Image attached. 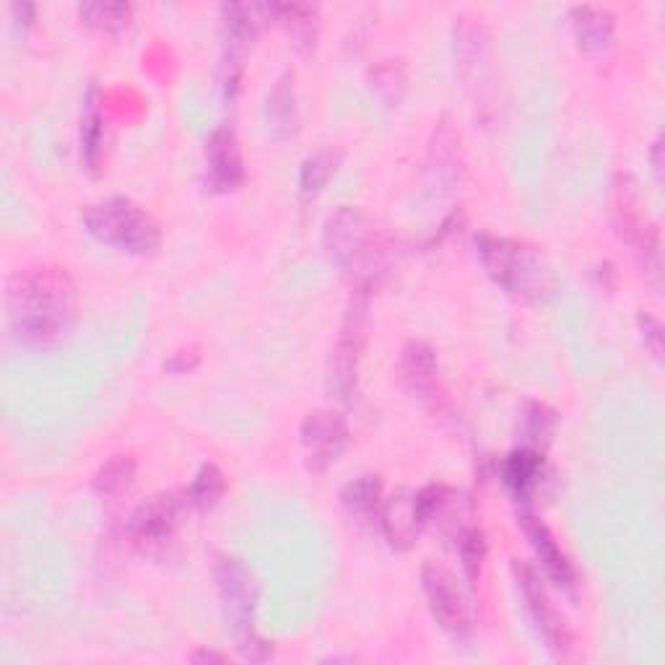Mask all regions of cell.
<instances>
[{"label": "cell", "mask_w": 665, "mask_h": 665, "mask_svg": "<svg viewBox=\"0 0 665 665\" xmlns=\"http://www.w3.org/2000/svg\"><path fill=\"white\" fill-rule=\"evenodd\" d=\"M179 502L177 495H154L146 499L144 505L136 507V512L128 520V536L138 547H156L164 543L175 533L177 518H179Z\"/></svg>", "instance_id": "30bf717a"}, {"label": "cell", "mask_w": 665, "mask_h": 665, "mask_svg": "<svg viewBox=\"0 0 665 665\" xmlns=\"http://www.w3.org/2000/svg\"><path fill=\"white\" fill-rule=\"evenodd\" d=\"M522 530H526L530 547H533L547 578L554 580L567 593H574V588H578V572H574L570 557L559 547L554 533L547 528V522L533 518V515H522Z\"/></svg>", "instance_id": "7c38bea8"}, {"label": "cell", "mask_w": 665, "mask_h": 665, "mask_svg": "<svg viewBox=\"0 0 665 665\" xmlns=\"http://www.w3.org/2000/svg\"><path fill=\"white\" fill-rule=\"evenodd\" d=\"M640 331H642V339H645V346L653 351L655 359H661L663 356V333H661V325H657V320L650 315H640Z\"/></svg>", "instance_id": "83f0119b"}, {"label": "cell", "mask_w": 665, "mask_h": 665, "mask_svg": "<svg viewBox=\"0 0 665 665\" xmlns=\"http://www.w3.org/2000/svg\"><path fill=\"white\" fill-rule=\"evenodd\" d=\"M276 11L283 13L289 32L299 42L312 44V40H315V9H308V6H279Z\"/></svg>", "instance_id": "484cf974"}, {"label": "cell", "mask_w": 665, "mask_h": 665, "mask_svg": "<svg viewBox=\"0 0 665 665\" xmlns=\"http://www.w3.org/2000/svg\"><path fill=\"white\" fill-rule=\"evenodd\" d=\"M661 146H663V144H661V138H657V141H655V144H653V164H655V167H653V169H655V175H657V179H661V177H663V162H661Z\"/></svg>", "instance_id": "f546056e"}, {"label": "cell", "mask_w": 665, "mask_h": 665, "mask_svg": "<svg viewBox=\"0 0 665 665\" xmlns=\"http://www.w3.org/2000/svg\"><path fill=\"white\" fill-rule=\"evenodd\" d=\"M515 578H518V585L522 590V598H526L530 616L538 626V634H541L543 642H547L549 653L554 657H567L572 650V632L567 626L564 616L559 614L551 603V598L547 593V588L541 585V578L533 567L528 564H515Z\"/></svg>", "instance_id": "52a82bcc"}, {"label": "cell", "mask_w": 665, "mask_h": 665, "mask_svg": "<svg viewBox=\"0 0 665 665\" xmlns=\"http://www.w3.org/2000/svg\"><path fill=\"white\" fill-rule=\"evenodd\" d=\"M193 661H198V663H224V661H227V655L214 653V650H204V653L193 655Z\"/></svg>", "instance_id": "f1b7e54d"}, {"label": "cell", "mask_w": 665, "mask_h": 665, "mask_svg": "<svg viewBox=\"0 0 665 665\" xmlns=\"http://www.w3.org/2000/svg\"><path fill=\"white\" fill-rule=\"evenodd\" d=\"M364 312H367V297L359 294L354 299V304L349 308L341 341L333 354L331 385L335 387V393H339L341 398H349V393L354 391V383H356L359 354H362V346H364Z\"/></svg>", "instance_id": "ba28073f"}, {"label": "cell", "mask_w": 665, "mask_h": 665, "mask_svg": "<svg viewBox=\"0 0 665 665\" xmlns=\"http://www.w3.org/2000/svg\"><path fill=\"white\" fill-rule=\"evenodd\" d=\"M424 595H427L429 611L439 624V630L450 634V637H466L470 630V611L466 595L455 580V574L435 562L424 564L422 570Z\"/></svg>", "instance_id": "8992f818"}, {"label": "cell", "mask_w": 665, "mask_h": 665, "mask_svg": "<svg viewBox=\"0 0 665 665\" xmlns=\"http://www.w3.org/2000/svg\"><path fill=\"white\" fill-rule=\"evenodd\" d=\"M325 250L343 271L370 276L383 260L377 227L359 208L341 206L325 221Z\"/></svg>", "instance_id": "3957f363"}, {"label": "cell", "mask_w": 665, "mask_h": 665, "mask_svg": "<svg viewBox=\"0 0 665 665\" xmlns=\"http://www.w3.org/2000/svg\"><path fill=\"white\" fill-rule=\"evenodd\" d=\"M297 96H294V79L281 76L276 81L271 96H268V123L276 133H289L294 128L297 120Z\"/></svg>", "instance_id": "7402d4cb"}, {"label": "cell", "mask_w": 665, "mask_h": 665, "mask_svg": "<svg viewBox=\"0 0 665 665\" xmlns=\"http://www.w3.org/2000/svg\"><path fill=\"white\" fill-rule=\"evenodd\" d=\"M81 219L94 239L131 256H148L162 245L159 224L131 198H107L86 206Z\"/></svg>", "instance_id": "7a4b0ae2"}, {"label": "cell", "mask_w": 665, "mask_h": 665, "mask_svg": "<svg viewBox=\"0 0 665 665\" xmlns=\"http://www.w3.org/2000/svg\"><path fill=\"white\" fill-rule=\"evenodd\" d=\"M380 520H383V530L393 547H408L418 536V530L424 528L416 505V491H398V495H393L385 502L383 512H380Z\"/></svg>", "instance_id": "4fadbf2b"}, {"label": "cell", "mask_w": 665, "mask_h": 665, "mask_svg": "<svg viewBox=\"0 0 665 665\" xmlns=\"http://www.w3.org/2000/svg\"><path fill=\"white\" fill-rule=\"evenodd\" d=\"M383 487L375 476H359L341 491V502L354 518H370L377 512Z\"/></svg>", "instance_id": "ffe728a7"}, {"label": "cell", "mask_w": 665, "mask_h": 665, "mask_svg": "<svg viewBox=\"0 0 665 665\" xmlns=\"http://www.w3.org/2000/svg\"><path fill=\"white\" fill-rule=\"evenodd\" d=\"M406 65L401 60H383V63L375 65L370 71V89L375 92V96L387 107L401 102V96L406 94Z\"/></svg>", "instance_id": "d6986e66"}, {"label": "cell", "mask_w": 665, "mask_h": 665, "mask_svg": "<svg viewBox=\"0 0 665 665\" xmlns=\"http://www.w3.org/2000/svg\"><path fill=\"white\" fill-rule=\"evenodd\" d=\"M458 551H460V562L463 570H466L468 580H476L478 572H481L484 557H487V541H484V533L478 528H468L460 533L458 541Z\"/></svg>", "instance_id": "d4e9b609"}, {"label": "cell", "mask_w": 665, "mask_h": 665, "mask_svg": "<svg viewBox=\"0 0 665 665\" xmlns=\"http://www.w3.org/2000/svg\"><path fill=\"white\" fill-rule=\"evenodd\" d=\"M242 152L235 131L216 128L206 141V183L216 193H231L242 185Z\"/></svg>", "instance_id": "8fae6325"}, {"label": "cell", "mask_w": 665, "mask_h": 665, "mask_svg": "<svg viewBox=\"0 0 665 665\" xmlns=\"http://www.w3.org/2000/svg\"><path fill=\"white\" fill-rule=\"evenodd\" d=\"M551 427H554V411H549L541 403H533L528 411V437L530 439H541L551 435Z\"/></svg>", "instance_id": "4316f807"}, {"label": "cell", "mask_w": 665, "mask_h": 665, "mask_svg": "<svg viewBox=\"0 0 665 665\" xmlns=\"http://www.w3.org/2000/svg\"><path fill=\"white\" fill-rule=\"evenodd\" d=\"M349 443V429L335 411H315L302 424V445L308 450L310 466L323 470L343 453Z\"/></svg>", "instance_id": "9c48e42d"}, {"label": "cell", "mask_w": 665, "mask_h": 665, "mask_svg": "<svg viewBox=\"0 0 665 665\" xmlns=\"http://www.w3.org/2000/svg\"><path fill=\"white\" fill-rule=\"evenodd\" d=\"M86 27L100 29V32L115 34L123 32L131 24V6L128 3H84L79 9Z\"/></svg>", "instance_id": "cb8c5ba5"}, {"label": "cell", "mask_w": 665, "mask_h": 665, "mask_svg": "<svg viewBox=\"0 0 665 665\" xmlns=\"http://www.w3.org/2000/svg\"><path fill=\"white\" fill-rule=\"evenodd\" d=\"M224 491H227V478H224V474L214 463H206L196 474V478H193L188 491H185V499H188V505L198 507V510H211V507L219 505Z\"/></svg>", "instance_id": "44dd1931"}, {"label": "cell", "mask_w": 665, "mask_h": 665, "mask_svg": "<svg viewBox=\"0 0 665 665\" xmlns=\"http://www.w3.org/2000/svg\"><path fill=\"white\" fill-rule=\"evenodd\" d=\"M133 481H136V460L131 455H115L96 470L94 491L102 499H117L133 487Z\"/></svg>", "instance_id": "ac0fdd59"}, {"label": "cell", "mask_w": 665, "mask_h": 665, "mask_svg": "<svg viewBox=\"0 0 665 665\" xmlns=\"http://www.w3.org/2000/svg\"><path fill=\"white\" fill-rule=\"evenodd\" d=\"M211 572L216 580V590H219L224 616H227L231 632H235L239 640L248 637V634H252L258 609L256 574L239 562V559L227 554L214 559Z\"/></svg>", "instance_id": "5b68a950"}, {"label": "cell", "mask_w": 665, "mask_h": 665, "mask_svg": "<svg viewBox=\"0 0 665 665\" xmlns=\"http://www.w3.org/2000/svg\"><path fill=\"white\" fill-rule=\"evenodd\" d=\"M401 377L411 393L427 398L437 387V359L427 343H408L401 359Z\"/></svg>", "instance_id": "9a60e30c"}, {"label": "cell", "mask_w": 665, "mask_h": 665, "mask_svg": "<svg viewBox=\"0 0 665 665\" xmlns=\"http://www.w3.org/2000/svg\"><path fill=\"white\" fill-rule=\"evenodd\" d=\"M574 40L585 52H606L614 42V17L598 6H578L572 9Z\"/></svg>", "instance_id": "5bb4252c"}, {"label": "cell", "mask_w": 665, "mask_h": 665, "mask_svg": "<svg viewBox=\"0 0 665 665\" xmlns=\"http://www.w3.org/2000/svg\"><path fill=\"white\" fill-rule=\"evenodd\" d=\"M104 154V117L96 102V89H92L86 96L84 117H81V156H84L86 167L96 172L100 169Z\"/></svg>", "instance_id": "e0dca14e"}, {"label": "cell", "mask_w": 665, "mask_h": 665, "mask_svg": "<svg viewBox=\"0 0 665 665\" xmlns=\"http://www.w3.org/2000/svg\"><path fill=\"white\" fill-rule=\"evenodd\" d=\"M76 283L63 268H29L6 289L9 325L21 343L34 349L58 346L76 323Z\"/></svg>", "instance_id": "6da1fadb"}, {"label": "cell", "mask_w": 665, "mask_h": 665, "mask_svg": "<svg viewBox=\"0 0 665 665\" xmlns=\"http://www.w3.org/2000/svg\"><path fill=\"white\" fill-rule=\"evenodd\" d=\"M543 460L536 450H518L505 463V484L518 499H528L538 487Z\"/></svg>", "instance_id": "2e32d148"}, {"label": "cell", "mask_w": 665, "mask_h": 665, "mask_svg": "<svg viewBox=\"0 0 665 665\" xmlns=\"http://www.w3.org/2000/svg\"><path fill=\"white\" fill-rule=\"evenodd\" d=\"M339 162H341V154L333 152V148H323V152L308 156L302 164V175H299L302 190L308 193V196H315V193L323 190L325 185L331 183L335 169H339Z\"/></svg>", "instance_id": "603a6c76"}, {"label": "cell", "mask_w": 665, "mask_h": 665, "mask_svg": "<svg viewBox=\"0 0 665 665\" xmlns=\"http://www.w3.org/2000/svg\"><path fill=\"white\" fill-rule=\"evenodd\" d=\"M476 248L487 273L512 294H541L547 287V268L526 245L505 237L481 235L476 237Z\"/></svg>", "instance_id": "277c9868"}]
</instances>
